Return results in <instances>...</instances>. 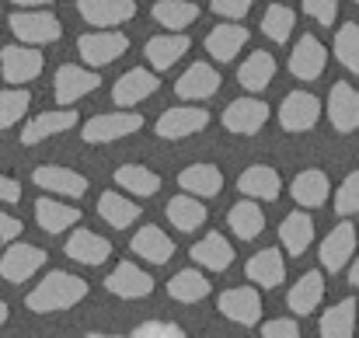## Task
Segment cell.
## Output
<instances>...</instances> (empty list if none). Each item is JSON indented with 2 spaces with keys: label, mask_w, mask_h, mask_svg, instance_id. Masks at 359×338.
Wrapping results in <instances>:
<instances>
[{
  "label": "cell",
  "mask_w": 359,
  "mask_h": 338,
  "mask_svg": "<svg viewBox=\"0 0 359 338\" xmlns=\"http://www.w3.org/2000/svg\"><path fill=\"white\" fill-rule=\"evenodd\" d=\"M88 297V279H81V276H70V272H49L32 293H28V311H35V314H53V311H67V307H74L77 300H84Z\"/></svg>",
  "instance_id": "cell-1"
},
{
  "label": "cell",
  "mask_w": 359,
  "mask_h": 338,
  "mask_svg": "<svg viewBox=\"0 0 359 338\" xmlns=\"http://www.w3.org/2000/svg\"><path fill=\"white\" fill-rule=\"evenodd\" d=\"M7 25L21 39V46H49V42H60V35H63L60 18L49 11H14L7 18Z\"/></svg>",
  "instance_id": "cell-2"
},
{
  "label": "cell",
  "mask_w": 359,
  "mask_h": 338,
  "mask_svg": "<svg viewBox=\"0 0 359 338\" xmlns=\"http://www.w3.org/2000/svg\"><path fill=\"white\" fill-rule=\"evenodd\" d=\"M129 49V39L119 32H88L77 39V53L88 67H109Z\"/></svg>",
  "instance_id": "cell-3"
},
{
  "label": "cell",
  "mask_w": 359,
  "mask_h": 338,
  "mask_svg": "<svg viewBox=\"0 0 359 338\" xmlns=\"http://www.w3.org/2000/svg\"><path fill=\"white\" fill-rule=\"evenodd\" d=\"M143 129V115L136 112H105V115H95L84 122L81 136L88 143H112V140H122L129 133Z\"/></svg>",
  "instance_id": "cell-4"
},
{
  "label": "cell",
  "mask_w": 359,
  "mask_h": 338,
  "mask_svg": "<svg viewBox=\"0 0 359 338\" xmlns=\"http://www.w3.org/2000/svg\"><path fill=\"white\" fill-rule=\"evenodd\" d=\"M0 70L7 84H28L42 74V53L32 46H7L0 49Z\"/></svg>",
  "instance_id": "cell-5"
},
{
  "label": "cell",
  "mask_w": 359,
  "mask_h": 338,
  "mask_svg": "<svg viewBox=\"0 0 359 338\" xmlns=\"http://www.w3.org/2000/svg\"><path fill=\"white\" fill-rule=\"evenodd\" d=\"M318 119H321V102H318L311 91H293V95H286L283 105H279V122H283V129H290V133L314 129Z\"/></svg>",
  "instance_id": "cell-6"
},
{
  "label": "cell",
  "mask_w": 359,
  "mask_h": 338,
  "mask_svg": "<svg viewBox=\"0 0 359 338\" xmlns=\"http://www.w3.org/2000/svg\"><path fill=\"white\" fill-rule=\"evenodd\" d=\"M95 88H102V77L95 70H84V67H60L56 70V102L67 109V105H77V98L91 95Z\"/></svg>",
  "instance_id": "cell-7"
},
{
  "label": "cell",
  "mask_w": 359,
  "mask_h": 338,
  "mask_svg": "<svg viewBox=\"0 0 359 338\" xmlns=\"http://www.w3.org/2000/svg\"><path fill=\"white\" fill-rule=\"evenodd\" d=\"M42 265H46V251L42 248H35V244H11L7 255L0 258V276L7 283H25Z\"/></svg>",
  "instance_id": "cell-8"
},
{
  "label": "cell",
  "mask_w": 359,
  "mask_h": 338,
  "mask_svg": "<svg viewBox=\"0 0 359 338\" xmlns=\"http://www.w3.org/2000/svg\"><path fill=\"white\" fill-rule=\"evenodd\" d=\"M157 88H161V81H157L150 70L133 67V70H126L119 81H116V88H112V102H116L119 109H133V105L147 102Z\"/></svg>",
  "instance_id": "cell-9"
},
{
  "label": "cell",
  "mask_w": 359,
  "mask_h": 338,
  "mask_svg": "<svg viewBox=\"0 0 359 338\" xmlns=\"http://www.w3.org/2000/svg\"><path fill=\"white\" fill-rule=\"evenodd\" d=\"M210 126V112L206 109H192V105H178V109H168V112L157 119V136L164 140H182V136H192L199 129Z\"/></svg>",
  "instance_id": "cell-10"
},
{
  "label": "cell",
  "mask_w": 359,
  "mask_h": 338,
  "mask_svg": "<svg viewBox=\"0 0 359 338\" xmlns=\"http://www.w3.org/2000/svg\"><path fill=\"white\" fill-rule=\"evenodd\" d=\"M325 63H328L325 46L314 35H300V42L290 53V74L300 77V81H318L325 74Z\"/></svg>",
  "instance_id": "cell-11"
},
{
  "label": "cell",
  "mask_w": 359,
  "mask_h": 338,
  "mask_svg": "<svg viewBox=\"0 0 359 338\" xmlns=\"http://www.w3.org/2000/svg\"><path fill=\"white\" fill-rule=\"evenodd\" d=\"M32 182L46 192H56V196H70V199H81L88 192V178L70 171V168H60V164H42L35 168Z\"/></svg>",
  "instance_id": "cell-12"
},
{
  "label": "cell",
  "mask_w": 359,
  "mask_h": 338,
  "mask_svg": "<svg viewBox=\"0 0 359 338\" xmlns=\"http://www.w3.org/2000/svg\"><path fill=\"white\" fill-rule=\"evenodd\" d=\"M77 11L88 25L112 28V25H126L136 14V0H77Z\"/></svg>",
  "instance_id": "cell-13"
},
{
  "label": "cell",
  "mask_w": 359,
  "mask_h": 338,
  "mask_svg": "<svg viewBox=\"0 0 359 338\" xmlns=\"http://www.w3.org/2000/svg\"><path fill=\"white\" fill-rule=\"evenodd\" d=\"M224 126L231 129V133H241V136H251V133H258L262 126H265V119H269V105L265 102H258V98H238V102H231L227 109H224Z\"/></svg>",
  "instance_id": "cell-14"
},
{
  "label": "cell",
  "mask_w": 359,
  "mask_h": 338,
  "mask_svg": "<svg viewBox=\"0 0 359 338\" xmlns=\"http://www.w3.org/2000/svg\"><path fill=\"white\" fill-rule=\"evenodd\" d=\"M175 91H178V98H185V102L213 98V95L220 91V74H217L210 63H192V67L178 77Z\"/></svg>",
  "instance_id": "cell-15"
},
{
  "label": "cell",
  "mask_w": 359,
  "mask_h": 338,
  "mask_svg": "<svg viewBox=\"0 0 359 338\" xmlns=\"http://www.w3.org/2000/svg\"><path fill=\"white\" fill-rule=\"evenodd\" d=\"M328 119L339 133H353L359 126V95L349 81H339L328 95Z\"/></svg>",
  "instance_id": "cell-16"
},
{
  "label": "cell",
  "mask_w": 359,
  "mask_h": 338,
  "mask_svg": "<svg viewBox=\"0 0 359 338\" xmlns=\"http://www.w3.org/2000/svg\"><path fill=\"white\" fill-rule=\"evenodd\" d=\"M105 286H109V293H116L122 300H140V297H150L154 293V279L143 269H136L133 262L116 265L112 276L105 279Z\"/></svg>",
  "instance_id": "cell-17"
},
{
  "label": "cell",
  "mask_w": 359,
  "mask_h": 338,
  "mask_svg": "<svg viewBox=\"0 0 359 338\" xmlns=\"http://www.w3.org/2000/svg\"><path fill=\"white\" fill-rule=\"evenodd\" d=\"M63 255L74 258V262H81V265H105L112 258V244L105 237L91 234V230H77V234L67 237Z\"/></svg>",
  "instance_id": "cell-18"
},
{
  "label": "cell",
  "mask_w": 359,
  "mask_h": 338,
  "mask_svg": "<svg viewBox=\"0 0 359 338\" xmlns=\"http://www.w3.org/2000/svg\"><path fill=\"white\" fill-rule=\"evenodd\" d=\"M356 251V227L353 224H339L325 241H321V265L328 272H342L346 262Z\"/></svg>",
  "instance_id": "cell-19"
},
{
  "label": "cell",
  "mask_w": 359,
  "mask_h": 338,
  "mask_svg": "<svg viewBox=\"0 0 359 338\" xmlns=\"http://www.w3.org/2000/svg\"><path fill=\"white\" fill-rule=\"evenodd\" d=\"M129 248H133V255H140V258L150 262V265H168V262L175 258V241H171L161 227H143V230H136Z\"/></svg>",
  "instance_id": "cell-20"
},
{
  "label": "cell",
  "mask_w": 359,
  "mask_h": 338,
  "mask_svg": "<svg viewBox=\"0 0 359 338\" xmlns=\"http://www.w3.org/2000/svg\"><path fill=\"white\" fill-rule=\"evenodd\" d=\"M192 262H199L203 269H210V272H224V269H231L234 265V248H231V241L224 237V234H206L203 241H196L192 244Z\"/></svg>",
  "instance_id": "cell-21"
},
{
  "label": "cell",
  "mask_w": 359,
  "mask_h": 338,
  "mask_svg": "<svg viewBox=\"0 0 359 338\" xmlns=\"http://www.w3.org/2000/svg\"><path fill=\"white\" fill-rule=\"evenodd\" d=\"M220 311L231 321H238V325H258V318H262V297L251 286L227 290V293H220Z\"/></svg>",
  "instance_id": "cell-22"
},
{
  "label": "cell",
  "mask_w": 359,
  "mask_h": 338,
  "mask_svg": "<svg viewBox=\"0 0 359 338\" xmlns=\"http://www.w3.org/2000/svg\"><path fill=\"white\" fill-rule=\"evenodd\" d=\"M77 126V112L74 109H56V112H42L35 115L28 126H25V133H21V143H42V140H49V136H56V133H67V129H74Z\"/></svg>",
  "instance_id": "cell-23"
},
{
  "label": "cell",
  "mask_w": 359,
  "mask_h": 338,
  "mask_svg": "<svg viewBox=\"0 0 359 338\" xmlns=\"http://www.w3.org/2000/svg\"><path fill=\"white\" fill-rule=\"evenodd\" d=\"M244 272H248L251 283H258V286H265V290H276V286L286 279V262H283V255H279L276 248H265V251L251 255V262H248Z\"/></svg>",
  "instance_id": "cell-24"
},
{
  "label": "cell",
  "mask_w": 359,
  "mask_h": 338,
  "mask_svg": "<svg viewBox=\"0 0 359 338\" xmlns=\"http://www.w3.org/2000/svg\"><path fill=\"white\" fill-rule=\"evenodd\" d=\"M244 42H248V28H241V25H217V28L206 35V53H210L217 63H231L241 49H244Z\"/></svg>",
  "instance_id": "cell-25"
},
{
  "label": "cell",
  "mask_w": 359,
  "mask_h": 338,
  "mask_svg": "<svg viewBox=\"0 0 359 338\" xmlns=\"http://www.w3.org/2000/svg\"><path fill=\"white\" fill-rule=\"evenodd\" d=\"M189 35H157V39H150L147 42V49H143V56L150 60V67L154 70H171L185 53H189Z\"/></svg>",
  "instance_id": "cell-26"
},
{
  "label": "cell",
  "mask_w": 359,
  "mask_h": 338,
  "mask_svg": "<svg viewBox=\"0 0 359 338\" xmlns=\"http://www.w3.org/2000/svg\"><path fill=\"white\" fill-rule=\"evenodd\" d=\"M321 297H325V279H321V272H304V276L293 283L286 304H290V311H293L297 318H304V314L318 311Z\"/></svg>",
  "instance_id": "cell-27"
},
{
  "label": "cell",
  "mask_w": 359,
  "mask_h": 338,
  "mask_svg": "<svg viewBox=\"0 0 359 338\" xmlns=\"http://www.w3.org/2000/svg\"><path fill=\"white\" fill-rule=\"evenodd\" d=\"M238 189L248 196V199H279V192H283V182H279V175L272 171V168H265V164H255V168H248L244 175L238 178Z\"/></svg>",
  "instance_id": "cell-28"
},
{
  "label": "cell",
  "mask_w": 359,
  "mask_h": 338,
  "mask_svg": "<svg viewBox=\"0 0 359 338\" xmlns=\"http://www.w3.org/2000/svg\"><path fill=\"white\" fill-rule=\"evenodd\" d=\"M178 185H182L189 196L210 199V196H217V192L224 189V175H220L217 164H192V168H185V171L178 175Z\"/></svg>",
  "instance_id": "cell-29"
},
{
  "label": "cell",
  "mask_w": 359,
  "mask_h": 338,
  "mask_svg": "<svg viewBox=\"0 0 359 338\" xmlns=\"http://www.w3.org/2000/svg\"><path fill=\"white\" fill-rule=\"evenodd\" d=\"M290 192H293L297 206H307V210L325 206V199H328V175H325V171H318V168L300 171V175L293 178Z\"/></svg>",
  "instance_id": "cell-30"
},
{
  "label": "cell",
  "mask_w": 359,
  "mask_h": 338,
  "mask_svg": "<svg viewBox=\"0 0 359 338\" xmlns=\"http://www.w3.org/2000/svg\"><path fill=\"white\" fill-rule=\"evenodd\" d=\"M272 77H276V60H272L265 49L251 53V56L244 60V67L238 70V81L244 91H265V88L272 84Z\"/></svg>",
  "instance_id": "cell-31"
},
{
  "label": "cell",
  "mask_w": 359,
  "mask_h": 338,
  "mask_svg": "<svg viewBox=\"0 0 359 338\" xmlns=\"http://www.w3.org/2000/svg\"><path fill=\"white\" fill-rule=\"evenodd\" d=\"M279 241H283V248L290 251V255H304L307 248H311V241H314V220L307 217V213H290L283 227H279Z\"/></svg>",
  "instance_id": "cell-32"
},
{
  "label": "cell",
  "mask_w": 359,
  "mask_h": 338,
  "mask_svg": "<svg viewBox=\"0 0 359 338\" xmlns=\"http://www.w3.org/2000/svg\"><path fill=\"white\" fill-rule=\"evenodd\" d=\"M168 293H171L178 304H199V300L210 297V279H206L203 272H196V269H182V272L171 276Z\"/></svg>",
  "instance_id": "cell-33"
},
{
  "label": "cell",
  "mask_w": 359,
  "mask_h": 338,
  "mask_svg": "<svg viewBox=\"0 0 359 338\" xmlns=\"http://www.w3.org/2000/svg\"><path fill=\"white\" fill-rule=\"evenodd\" d=\"M35 220L46 234H63L67 227H74L81 220V210H74L67 203H56V199H39L35 203Z\"/></svg>",
  "instance_id": "cell-34"
},
{
  "label": "cell",
  "mask_w": 359,
  "mask_h": 338,
  "mask_svg": "<svg viewBox=\"0 0 359 338\" xmlns=\"http://www.w3.org/2000/svg\"><path fill=\"white\" fill-rule=\"evenodd\" d=\"M98 213H102V220L109 227H116V230H126V227L133 224V220H140V203H133V199H126L119 192H102V199H98Z\"/></svg>",
  "instance_id": "cell-35"
},
{
  "label": "cell",
  "mask_w": 359,
  "mask_h": 338,
  "mask_svg": "<svg viewBox=\"0 0 359 338\" xmlns=\"http://www.w3.org/2000/svg\"><path fill=\"white\" fill-rule=\"evenodd\" d=\"M356 332V300H342L321 318V338H353Z\"/></svg>",
  "instance_id": "cell-36"
},
{
  "label": "cell",
  "mask_w": 359,
  "mask_h": 338,
  "mask_svg": "<svg viewBox=\"0 0 359 338\" xmlns=\"http://www.w3.org/2000/svg\"><path fill=\"white\" fill-rule=\"evenodd\" d=\"M168 220H171V227H178L182 234H192V230H199L206 224V206L199 199L178 196V199L168 203Z\"/></svg>",
  "instance_id": "cell-37"
},
{
  "label": "cell",
  "mask_w": 359,
  "mask_h": 338,
  "mask_svg": "<svg viewBox=\"0 0 359 338\" xmlns=\"http://www.w3.org/2000/svg\"><path fill=\"white\" fill-rule=\"evenodd\" d=\"M150 14H154V21H161L164 28L182 32V28H189V25L199 18V7L189 4V0H161V4H154Z\"/></svg>",
  "instance_id": "cell-38"
},
{
  "label": "cell",
  "mask_w": 359,
  "mask_h": 338,
  "mask_svg": "<svg viewBox=\"0 0 359 338\" xmlns=\"http://www.w3.org/2000/svg\"><path fill=\"white\" fill-rule=\"evenodd\" d=\"M227 227L238 234L241 241H255V237L265 230V217H262V210H258L251 199H244V203H238V206L227 213Z\"/></svg>",
  "instance_id": "cell-39"
},
{
  "label": "cell",
  "mask_w": 359,
  "mask_h": 338,
  "mask_svg": "<svg viewBox=\"0 0 359 338\" xmlns=\"http://www.w3.org/2000/svg\"><path fill=\"white\" fill-rule=\"evenodd\" d=\"M116 182H119L126 192H133V196H154V192H161V178L150 171V168H143V164H126L116 171Z\"/></svg>",
  "instance_id": "cell-40"
},
{
  "label": "cell",
  "mask_w": 359,
  "mask_h": 338,
  "mask_svg": "<svg viewBox=\"0 0 359 338\" xmlns=\"http://www.w3.org/2000/svg\"><path fill=\"white\" fill-rule=\"evenodd\" d=\"M293 25H297V14H293L290 7H283V4H272V7L262 14V32H265L272 42H279V46L290 39Z\"/></svg>",
  "instance_id": "cell-41"
},
{
  "label": "cell",
  "mask_w": 359,
  "mask_h": 338,
  "mask_svg": "<svg viewBox=\"0 0 359 338\" xmlns=\"http://www.w3.org/2000/svg\"><path fill=\"white\" fill-rule=\"evenodd\" d=\"M335 56L346 70H359V25L356 21H346L339 32H335Z\"/></svg>",
  "instance_id": "cell-42"
},
{
  "label": "cell",
  "mask_w": 359,
  "mask_h": 338,
  "mask_svg": "<svg viewBox=\"0 0 359 338\" xmlns=\"http://www.w3.org/2000/svg\"><path fill=\"white\" fill-rule=\"evenodd\" d=\"M28 105H32L28 91H21V88L0 91V129H11L14 122H21V115L28 112Z\"/></svg>",
  "instance_id": "cell-43"
},
{
  "label": "cell",
  "mask_w": 359,
  "mask_h": 338,
  "mask_svg": "<svg viewBox=\"0 0 359 338\" xmlns=\"http://www.w3.org/2000/svg\"><path fill=\"white\" fill-rule=\"evenodd\" d=\"M88 338H189L182 328L175 325H164V321H150V325H140L133 328L129 335H88Z\"/></svg>",
  "instance_id": "cell-44"
},
{
  "label": "cell",
  "mask_w": 359,
  "mask_h": 338,
  "mask_svg": "<svg viewBox=\"0 0 359 338\" xmlns=\"http://www.w3.org/2000/svg\"><path fill=\"white\" fill-rule=\"evenodd\" d=\"M359 210V175H349L342 182V189L335 192V213L339 217H353Z\"/></svg>",
  "instance_id": "cell-45"
},
{
  "label": "cell",
  "mask_w": 359,
  "mask_h": 338,
  "mask_svg": "<svg viewBox=\"0 0 359 338\" xmlns=\"http://www.w3.org/2000/svg\"><path fill=\"white\" fill-rule=\"evenodd\" d=\"M304 11H307L318 25H335V18H339V0H304Z\"/></svg>",
  "instance_id": "cell-46"
},
{
  "label": "cell",
  "mask_w": 359,
  "mask_h": 338,
  "mask_svg": "<svg viewBox=\"0 0 359 338\" xmlns=\"http://www.w3.org/2000/svg\"><path fill=\"white\" fill-rule=\"evenodd\" d=\"M262 338H300V328L290 318H276V321L262 325Z\"/></svg>",
  "instance_id": "cell-47"
},
{
  "label": "cell",
  "mask_w": 359,
  "mask_h": 338,
  "mask_svg": "<svg viewBox=\"0 0 359 338\" xmlns=\"http://www.w3.org/2000/svg\"><path fill=\"white\" fill-rule=\"evenodd\" d=\"M251 4L255 0H213L210 7H213V14H220V18H244L248 11H251Z\"/></svg>",
  "instance_id": "cell-48"
},
{
  "label": "cell",
  "mask_w": 359,
  "mask_h": 338,
  "mask_svg": "<svg viewBox=\"0 0 359 338\" xmlns=\"http://www.w3.org/2000/svg\"><path fill=\"white\" fill-rule=\"evenodd\" d=\"M21 230H25V227H21L18 217H11V213L0 210V248H4V244H14V241L21 237Z\"/></svg>",
  "instance_id": "cell-49"
},
{
  "label": "cell",
  "mask_w": 359,
  "mask_h": 338,
  "mask_svg": "<svg viewBox=\"0 0 359 338\" xmlns=\"http://www.w3.org/2000/svg\"><path fill=\"white\" fill-rule=\"evenodd\" d=\"M0 203H21V185L14 182V178H7V175H0Z\"/></svg>",
  "instance_id": "cell-50"
},
{
  "label": "cell",
  "mask_w": 359,
  "mask_h": 338,
  "mask_svg": "<svg viewBox=\"0 0 359 338\" xmlns=\"http://www.w3.org/2000/svg\"><path fill=\"white\" fill-rule=\"evenodd\" d=\"M11 4H18V7H39V4H53V0H11Z\"/></svg>",
  "instance_id": "cell-51"
},
{
  "label": "cell",
  "mask_w": 359,
  "mask_h": 338,
  "mask_svg": "<svg viewBox=\"0 0 359 338\" xmlns=\"http://www.w3.org/2000/svg\"><path fill=\"white\" fill-rule=\"evenodd\" d=\"M349 283H353V286L359 283V265H353V269H349Z\"/></svg>",
  "instance_id": "cell-52"
},
{
  "label": "cell",
  "mask_w": 359,
  "mask_h": 338,
  "mask_svg": "<svg viewBox=\"0 0 359 338\" xmlns=\"http://www.w3.org/2000/svg\"><path fill=\"white\" fill-rule=\"evenodd\" d=\"M4 321H7V304L0 300V325H4Z\"/></svg>",
  "instance_id": "cell-53"
}]
</instances>
